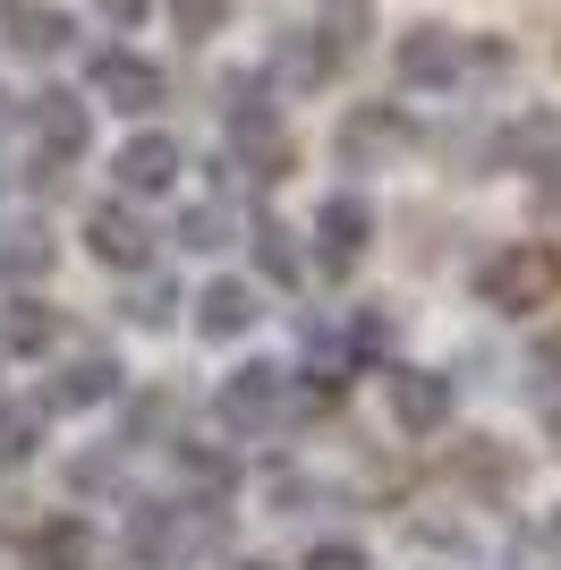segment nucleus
Listing matches in <instances>:
<instances>
[{"instance_id":"72a5a7b5","label":"nucleus","mask_w":561,"mask_h":570,"mask_svg":"<svg viewBox=\"0 0 561 570\" xmlns=\"http://www.w3.org/2000/svg\"><path fill=\"white\" fill-rule=\"evenodd\" d=\"M537 546H544V562L561 570V502H553V511H544V528H537Z\"/></svg>"},{"instance_id":"7c9ffc66","label":"nucleus","mask_w":561,"mask_h":570,"mask_svg":"<svg viewBox=\"0 0 561 570\" xmlns=\"http://www.w3.org/2000/svg\"><path fill=\"white\" fill-rule=\"evenodd\" d=\"M298 570H374V553L357 546V537H315V546L298 553Z\"/></svg>"},{"instance_id":"c756f323","label":"nucleus","mask_w":561,"mask_h":570,"mask_svg":"<svg viewBox=\"0 0 561 570\" xmlns=\"http://www.w3.org/2000/svg\"><path fill=\"white\" fill-rule=\"evenodd\" d=\"M460 476H476V485H511V452H502L493 434H468V443H460Z\"/></svg>"},{"instance_id":"423d86ee","label":"nucleus","mask_w":561,"mask_h":570,"mask_svg":"<svg viewBox=\"0 0 561 570\" xmlns=\"http://www.w3.org/2000/svg\"><path fill=\"white\" fill-rule=\"evenodd\" d=\"M374 205H366V188H332V196H315V222H306V282H350L357 264H366V247H374Z\"/></svg>"},{"instance_id":"f257e3e1","label":"nucleus","mask_w":561,"mask_h":570,"mask_svg":"<svg viewBox=\"0 0 561 570\" xmlns=\"http://www.w3.org/2000/svg\"><path fill=\"white\" fill-rule=\"evenodd\" d=\"M222 537H230V502H213V494H128V511H119L128 570H187Z\"/></svg>"},{"instance_id":"393cba45","label":"nucleus","mask_w":561,"mask_h":570,"mask_svg":"<svg viewBox=\"0 0 561 570\" xmlns=\"http://www.w3.org/2000/svg\"><path fill=\"white\" fill-rule=\"evenodd\" d=\"M69 494L77 502H128V452H119V443L69 452Z\"/></svg>"},{"instance_id":"1a4fd4ad","label":"nucleus","mask_w":561,"mask_h":570,"mask_svg":"<svg viewBox=\"0 0 561 570\" xmlns=\"http://www.w3.org/2000/svg\"><path fill=\"white\" fill-rule=\"evenodd\" d=\"M400 154H417V111L409 102H350L332 128V163L341 170H392Z\"/></svg>"},{"instance_id":"a878e982","label":"nucleus","mask_w":561,"mask_h":570,"mask_svg":"<svg viewBox=\"0 0 561 570\" xmlns=\"http://www.w3.org/2000/svg\"><path fill=\"white\" fill-rule=\"evenodd\" d=\"M163 238H179L187 256H213V247H230V214H222V196H187L179 222H170Z\"/></svg>"},{"instance_id":"2f4dec72","label":"nucleus","mask_w":561,"mask_h":570,"mask_svg":"<svg viewBox=\"0 0 561 570\" xmlns=\"http://www.w3.org/2000/svg\"><path fill=\"white\" fill-rule=\"evenodd\" d=\"M528 375H537V401H561V324H544V333H537Z\"/></svg>"},{"instance_id":"c85d7f7f","label":"nucleus","mask_w":561,"mask_h":570,"mask_svg":"<svg viewBox=\"0 0 561 570\" xmlns=\"http://www.w3.org/2000/svg\"><path fill=\"white\" fill-rule=\"evenodd\" d=\"M170 9V35L179 43H213V35H230V18H238V0H163Z\"/></svg>"},{"instance_id":"7ed1b4c3","label":"nucleus","mask_w":561,"mask_h":570,"mask_svg":"<svg viewBox=\"0 0 561 570\" xmlns=\"http://www.w3.org/2000/svg\"><path fill=\"white\" fill-rule=\"evenodd\" d=\"M18 119H26V188L51 196V188H60V179L94 154V102L69 95V86H43Z\"/></svg>"},{"instance_id":"9b49d317","label":"nucleus","mask_w":561,"mask_h":570,"mask_svg":"<svg viewBox=\"0 0 561 570\" xmlns=\"http://www.w3.org/2000/svg\"><path fill=\"white\" fill-rule=\"evenodd\" d=\"M86 102H111V111H128V119H154L170 102V77L145 60V51H128V43H102L86 60Z\"/></svg>"},{"instance_id":"f8f14e48","label":"nucleus","mask_w":561,"mask_h":570,"mask_svg":"<svg viewBox=\"0 0 561 570\" xmlns=\"http://www.w3.org/2000/svg\"><path fill=\"white\" fill-rule=\"evenodd\" d=\"M350 69V35L324 18H306V26H280V43H273V86H289V95H315V86H332V77Z\"/></svg>"},{"instance_id":"dca6fc26","label":"nucleus","mask_w":561,"mask_h":570,"mask_svg":"<svg viewBox=\"0 0 561 570\" xmlns=\"http://www.w3.org/2000/svg\"><path fill=\"white\" fill-rule=\"evenodd\" d=\"M26 570H102V528L86 511H51V520L26 528Z\"/></svg>"},{"instance_id":"0eeeda50","label":"nucleus","mask_w":561,"mask_h":570,"mask_svg":"<svg viewBox=\"0 0 561 570\" xmlns=\"http://www.w3.org/2000/svg\"><path fill=\"white\" fill-rule=\"evenodd\" d=\"M383 417L400 426V443H434L460 417V375L417 366V357H383Z\"/></svg>"},{"instance_id":"f03ea898","label":"nucleus","mask_w":561,"mask_h":570,"mask_svg":"<svg viewBox=\"0 0 561 570\" xmlns=\"http://www.w3.org/2000/svg\"><path fill=\"white\" fill-rule=\"evenodd\" d=\"M222 163L247 170L256 188H280L298 170V137L280 128V102H273V77L264 69L222 77Z\"/></svg>"},{"instance_id":"e433bc0d","label":"nucleus","mask_w":561,"mask_h":570,"mask_svg":"<svg viewBox=\"0 0 561 570\" xmlns=\"http://www.w3.org/2000/svg\"><path fill=\"white\" fill-rule=\"evenodd\" d=\"M0 196H9V179H0Z\"/></svg>"},{"instance_id":"c9c22d12","label":"nucleus","mask_w":561,"mask_h":570,"mask_svg":"<svg viewBox=\"0 0 561 570\" xmlns=\"http://www.w3.org/2000/svg\"><path fill=\"white\" fill-rule=\"evenodd\" d=\"M0 119H9V95H0Z\"/></svg>"},{"instance_id":"39448f33","label":"nucleus","mask_w":561,"mask_h":570,"mask_svg":"<svg viewBox=\"0 0 561 570\" xmlns=\"http://www.w3.org/2000/svg\"><path fill=\"white\" fill-rule=\"evenodd\" d=\"M213 426L230 434V443H273V434H289V366H280V357L230 366V375L213 383Z\"/></svg>"},{"instance_id":"2eb2a0df","label":"nucleus","mask_w":561,"mask_h":570,"mask_svg":"<svg viewBox=\"0 0 561 570\" xmlns=\"http://www.w3.org/2000/svg\"><path fill=\"white\" fill-rule=\"evenodd\" d=\"M170 476H179L187 494H213V502H230L238 494V452H230V434H187V426H170Z\"/></svg>"},{"instance_id":"412c9836","label":"nucleus","mask_w":561,"mask_h":570,"mask_svg":"<svg viewBox=\"0 0 561 570\" xmlns=\"http://www.w3.org/2000/svg\"><path fill=\"white\" fill-rule=\"evenodd\" d=\"M238 238H247V256H256V273H264L273 289H306V238L289 230V222L273 214V205H256Z\"/></svg>"},{"instance_id":"ddd939ff","label":"nucleus","mask_w":561,"mask_h":570,"mask_svg":"<svg viewBox=\"0 0 561 570\" xmlns=\"http://www.w3.org/2000/svg\"><path fill=\"white\" fill-rule=\"evenodd\" d=\"M179 179H187V145L170 137V128H137V137L111 154V196H128V205L179 196Z\"/></svg>"},{"instance_id":"bb28decb","label":"nucleus","mask_w":561,"mask_h":570,"mask_svg":"<svg viewBox=\"0 0 561 570\" xmlns=\"http://www.w3.org/2000/svg\"><path fill=\"white\" fill-rule=\"evenodd\" d=\"M341 341H350V366H374V357H392V350H400V315L366 298V307L341 324Z\"/></svg>"},{"instance_id":"f3484780","label":"nucleus","mask_w":561,"mask_h":570,"mask_svg":"<svg viewBox=\"0 0 561 570\" xmlns=\"http://www.w3.org/2000/svg\"><path fill=\"white\" fill-rule=\"evenodd\" d=\"M60 350V307H43V289H9L0 298V366H43Z\"/></svg>"},{"instance_id":"b1692460","label":"nucleus","mask_w":561,"mask_h":570,"mask_svg":"<svg viewBox=\"0 0 561 570\" xmlns=\"http://www.w3.org/2000/svg\"><path fill=\"white\" fill-rule=\"evenodd\" d=\"M179 307H187V298H179V282H170L163 264L128 273V307H119V315H128L137 333H170V324H179Z\"/></svg>"},{"instance_id":"cd10ccee","label":"nucleus","mask_w":561,"mask_h":570,"mask_svg":"<svg viewBox=\"0 0 561 570\" xmlns=\"http://www.w3.org/2000/svg\"><path fill=\"white\" fill-rule=\"evenodd\" d=\"M43 426L51 417L35 401H0V469H26V460L43 452Z\"/></svg>"},{"instance_id":"473e14b6","label":"nucleus","mask_w":561,"mask_h":570,"mask_svg":"<svg viewBox=\"0 0 561 570\" xmlns=\"http://www.w3.org/2000/svg\"><path fill=\"white\" fill-rule=\"evenodd\" d=\"M94 9L111 18V35H137V26H145V9H154V0H94Z\"/></svg>"},{"instance_id":"6e6552de","label":"nucleus","mask_w":561,"mask_h":570,"mask_svg":"<svg viewBox=\"0 0 561 570\" xmlns=\"http://www.w3.org/2000/svg\"><path fill=\"white\" fill-rule=\"evenodd\" d=\"M119 392H128V366H119V350L86 341V350H69L60 366H43V383H35L26 401L43 409V417H86V409H111Z\"/></svg>"},{"instance_id":"20e7f679","label":"nucleus","mask_w":561,"mask_h":570,"mask_svg":"<svg viewBox=\"0 0 561 570\" xmlns=\"http://www.w3.org/2000/svg\"><path fill=\"white\" fill-rule=\"evenodd\" d=\"M468 289H476V307H493V315H544L561 298V256L544 238H502V247L468 273Z\"/></svg>"},{"instance_id":"a211bd4d","label":"nucleus","mask_w":561,"mask_h":570,"mask_svg":"<svg viewBox=\"0 0 561 570\" xmlns=\"http://www.w3.org/2000/svg\"><path fill=\"white\" fill-rule=\"evenodd\" d=\"M485 170H528V179H544V188H553V179H561V119H553V111H519L511 128L493 137Z\"/></svg>"},{"instance_id":"5701e85b","label":"nucleus","mask_w":561,"mask_h":570,"mask_svg":"<svg viewBox=\"0 0 561 570\" xmlns=\"http://www.w3.org/2000/svg\"><path fill=\"white\" fill-rule=\"evenodd\" d=\"M60 264L51 222H0V289H43Z\"/></svg>"},{"instance_id":"4468645a","label":"nucleus","mask_w":561,"mask_h":570,"mask_svg":"<svg viewBox=\"0 0 561 570\" xmlns=\"http://www.w3.org/2000/svg\"><path fill=\"white\" fill-rule=\"evenodd\" d=\"M392 69H400V86H409V95H451V86H460V69H468V43L460 35H451V26H409V35H400L392 43Z\"/></svg>"},{"instance_id":"9d476101","label":"nucleus","mask_w":561,"mask_h":570,"mask_svg":"<svg viewBox=\"0 0 561 570\" xmlns=\"http://www.w3.org/2000/svg\"><path fill=\"white\" fill-rule=\"evenodd\" d=\"M77 238H86V256L111 273V282H128V273H145V264H163V230L128 205V196H94L86 222H77Z\"/></svg>"},{"instance_id":"aec40b11","label":"nucleus","mask_w":561,"mask_h":570,"mask_svg":"<svg viewBox=\"0 0 561 570\" xmlns=\"http://www.w3.org/2000/svg\"><path fill=\"white\" fill-rule=\"evenodd\" d=\"M0 43L18 51V60H60L77 43V18L60 0H0Z\"/></svg>"},{"instance_id":"4be33fe9","label":"nucleus","mask_w":561,"mask_h":570,"mask_svg":"<svg viewBox=\"0 0 561 570\" xmlns=\"http://www.w3.org/2000/svg\"><path fill=\"white\" fill-rule=\"evenodd\" d=\"M111 409H119V426H111L119 452H163L170 426H179V392H163V383H137V392H119Z\"/></svg>"},{"instance_id":"6ab92c4d","label":"nucleus","mask_w":561,"mask_h":570,"mask_svg":"<svg viewBox=\"0 0 561 570\" xmlns=\"http://www.w3.org/2000/svg\"><path fill=\"white\" fill-rule=\"evenodd\" d=\"M264 324V282H247V273H213L205 289H196V333L205 341H247Z\"/></svg>"},{"instance_id":"f704fd0d","label":"nucleus","mask_w":561,"mask_h":570,"mask_svg":"<svg viewBox=\"0 0 561 570\" xmlns=\"http://www.w3.org/2000/svg\"><path fill=\"white\" fill-rule=\"evenodd\" d=\"M238 570H280V562H264V553H247V562H238Z\"/></svg>"}]
</instances>
